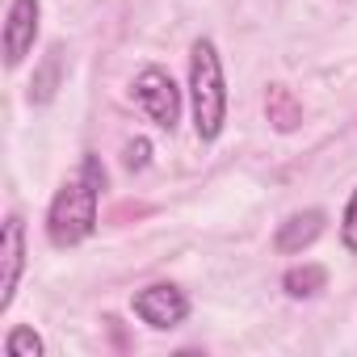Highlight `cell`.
I'll return each instance as SVG.
<instances>
[{
    "instance_id": "cell-1",
    "label": "cell",
    "mask_w": 357,
    "mask_h": 357,
    "mask_svg": "<svg viewBox=\"0 0 357 357\" xmlns=\"http://www.w3.org/2000/svg\"><path fill=\"white\" fill-rule=\"evenodd\" d=\"M105 190V164L89 151L80 160V172L68 176L63 190L55 194L51 211H47V236L55 248H76L80 240L93 236L97 227V198Z\"/></svg>"
},
{
    "instance_id": "cell-2",
    "label": "cell",
    "mask_w": 357,
    "mask_h": 357,
    "mask_svg": "<svg viewBox=\"0 0 357 357\" xmlns=\"http://www.w3.org/2000/svg\"><path fill=\"white\" fill-rule=\"evenodd\" d=\"M190 97H194V130L202 143H215L227 122V84L223 59L211 38H198L190 51Z\"/></svg>"
},
{
    "instance_id": "cell-3",
    "label": "cell",
    "mask_w": 357,
    "mask_h": 357,
    "mask_svg": "<svg viewBox=\"0 0 357 357\" xmlns=\"http://www.w3.org/2000/svg\"><path fill=\"white\" fill-rule=\"evenodd\" d=\"M135 105L155 122V126H164V130H172L176 126V118H181V89L172 84V76L164 72V68H143L139 76H135Z\"/></svg>"
},
{
    "instance_id": "cell-4",
    "label": "cell",
    "mask_w": 357,
    "mask_h": 357,
    "mask_svg": "<svg viewBox=\"0 0 357 357\" xmlns=\"http://www.w3.org/2000/svg\"><path fill=\"white\" fill-rule=\"evenodd\" d=\"M130 307H135V315L143 319V324H151V328H181L185 319H190V298H185V290H176V286H168V282H155V286H147V290H139L135 298H130Z\"/></svg>"
},
{
    "instance_id": "cell-5",
    "label": "cell",
    "mask_w": 357,
    "mask_h": 357,
    "mask_svg": "<svg viewBox=\"0 0 357 357\" xmlns=\"http://www.w3.org/2000/svg\"><path fill=\"white\" fill-rule=\"evenodd\" d=\"M38 38V0H13L5 17V63L17 68Z\"/></svg>"
},
{
    "instance_id": "cell-6",
    "label": "cell",
    "mask_w": 357,
    "mask_h": 357,
    "mask_svg": "<svg viewBox=\"0 0 357 357\" xmlns=\"http://www.w3.org/2000/svg\"><path fill=\"white\" fill-rule=\"evenodd\" d=\"M0 261H5V273H0V311H5L17 294V278L26 265V223L22 215L5 219V244H0Z\"/></svg>"
},
{
    "instance_id": "cell-7",
    "label": "cell",
    "mask_w": 357,
    "mask_h": 357,
    "mask_svg": "<svg viewBox=\"0 0 357 357\" xmlns=\"http://www.w3.org/2000/svg\"><path fill=\"white\" fill-rule=\"evenodd\" d=\"M319 231H324V211H298L278 227L273 248L278 252H303V248H311L319 240Z\"/></svg>"
},
{
    "instance_id": "cell-8",
    "label": "cell",
    "mask_w": 357,
    "mask_h": 357,
    "mask_svg": "<svg viewBox=\"0 0 357 357\" xmlns=\"http://www.w3.org/2000/svg\"><path fill=\"white\" fill-rule=\"evenodd\" d=\"M265 118L273 122V130H294L303 122V105H298V97L286 84H269V93H265Z\"/></svg>"
},
{
    "instance_id": "cell-9",
    "label": "cell",
    "mask_w": 357,
    "mask_h": 357,
    "mask_svg": "<svg viewBox=\"0 0 357 357\" xmlns=\"http://www.w3.org/2000/svg\"><path fill=\"white\" fill-rule=\"evenodd\" d=\"M59 76H63V47H51L47 59L38 63L34 80H30V101L34 105H47L55 97V89H59Z\"/></svg>"
},
{
    "instance_id": "cell-10",
    "label": "cell",
    "mask_w": 357,
    "mask_h": 357,
    "mask_svg": "<svg viewBox=\"0 0 357 357\" xmlns=\"http://www.w3.org/2000/svg\"><path fill=\"white\" fill-rule=\"evenodd\" d=\"M324 286H328V269L324 265H298V269H290L282 278V290L290 298H315Z\"/></svg>"
},
{
    "instance_id": "cell-11",
    "label": "cell",
    "mask_w": 357,
    "mask_h": 357,
    "mask_svg": "<svg viewBox=\"0 0 357 357\" xmlns=\"http://www.w3.org/2000/svg\"><path fill=\"white\" fill-rule=\"evenodd\" d=\"M5 353L9 357H43V340H38V332L34 328H13L9 332V340H5Z\"/></svg>"
},
{
    "instance_id": "cell-12",
    "label": "cell",
    "mask_w": 357,
    "mask_h": 357,
    "mask_svg": "<svg viewBox=\"0 0 357 357\" xmlns=\"http://www.w3.org/2000/svg\"><path fill=\"white\" fill-rule=\"evenodd\" d=\"M147 160H151V143H147V139H130L126 151H122V164H126L130 172H139V168H147Z\"/></svg>"
},
{
    "instance_id": "cell-13",
    "label": "cell",
    "mask_w": 357,
    "mask_h": 357,
    "mask_svg": "<svg viewBox=\"0 0 357 357\" xmlns=\"http://www.w3.org/2000/svg\"><path fill=\"white\" fill-rule=\"evenodd\" d=\"M340 240H344V248H349V252H357V190H353V198H349V206H344Z\"/></svg>"
}]
</instances>
